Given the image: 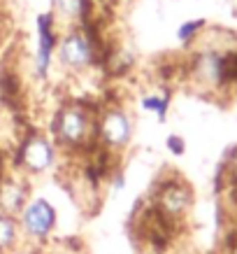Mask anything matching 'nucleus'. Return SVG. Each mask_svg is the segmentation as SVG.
I'll return each mask as SVG.
<instances>
[{
	"label": "nucleus",
	"mask_w": 237,
	"mask_h": 254,
	"mask_svg": "<svg viewBox=\"0 0 237 254\" xmlns=\"http://www.w3.org/2000/svg\"><path fill=\"white\" fill-rule=\"evenodd\" d=\"M47 133L61 154L86 156L95 149V105L84 98L61 100L51 110Z\"/></svg>",
	"instance_id": "f257e3e1"
},
{
	"label": "nucleus",
	"mask_w": 237,
	"mask_h": 254,
	"mask_svg": "<svg viewBox=\"0 0 237 254\" xmlns=\"http://www.w3.org/2000/svg\"><path fill=\"white\" fill-rule=\"evenodd\" d=\"M105 59V49L91 23L61 28L56 47V70L70 79L93 75Z\"/></svg>",
	"instance_id": "f03ea898"
},
{
	"label": "nucleus",
	"mask_w": 237,
	"mask_h": 254,
	"mask_svg": "<svg viewBox=\"0 0 237 254\" xmlns=\"http://www.w3.org/2000/svg\"><path fill=\"white\" fill-rule=\"evenodd\" d=\"M61 26L49 9H42L33 19L31 45L26 52V68L35 84L47 86L56 72V47Z\"/></svg>",
	"instance_id": "7ed1b4c3"
},
{
	"label": "nucleus",
	"mask_w": 237,
	"mask_h": 254,
	"mask_svg": "<svg viewBox=\"0 0 237 254\" xmlns=\"http://www.w3.org/2000/svg\"><path fill=\"white\" fill-rule=\"evenodd\" d=\"M135 112L123 103L95 105V147L109 156L123 154L135 138Z\"/></svg>",
	"instance_id": "20e7f679"
},
{
	"label": "nucleus",
	"mask_w": 237,
	"mask_h": 254,
	"mask_svg": "<svg viewBox=\"0 0 237 254\" xmlns=\"http://www.w3.org/2000/svg\"><path fill=\"white\" fill-rule=\"evenodd\" d=\"M61 149L56 147L49 133L40 131V128H31L16 142L12 163H14V170H19L21 175L31 180V177H40L56 170L61 163Z\"/></svg>",
	"instance_id": "39448f33"
},
{
	"label": "nucleus",
	"mask_w": 237,
	"mask_h": 254,
	"mask_svg": "<svg viewBox=\"0 0 237 254\" xmlns=\"http://www.w3.org/2000/svg\"><path fill=\"white\" fill-rule=\"evenodd\" d=\"M151 205L161 215L168 217L170 222L182 224L186 222V217L191 215L193 205H195V191L182 175L172 173L156 182L151 191Z\"/></svg>",
	"instance_id": "423d86ee"
},
{
	"label": "nucleus",
	"mask_w": 237,
	"mask_h": 254,
	"mask_svg": "<svg viewBox=\"0 0 237 254\" xmlns=\"http://www.w3.org/2000/svg\"><path fill=\"white\" fill-rule=\"evenodd\" d=\"M19 229H21L23 245H35L45 247L56 231V222H58V212L56 205L45 196H31L28 203L21 208L16 215Z\"/></svg>",
	"instance_id": "0eeeda50"
},
{
	"label": "nucleus",
	"mask_w": 237,
	"mask_h": 254,
	"mask_svg": "<svg viewBox=\"0 0 237 254\" xmlns=\"http://www.w3.org/2000/svg\"><path fill=\"white\" fill-rule=\"evenodd\" d=\"M31 196H33L31 182L19 170L0 175V212H7V215L16 217Z\"/></svg>",
	"instance_id": "6e6552de"
},
{
	"label": "nucleus",
	"mask_w": 237,
	"mask_h": 254,
	"mask_svg": "<svg viewBox=\"0 0 237 254\" xmlns=\"http://www.w3.org/2000/svg\"><path fill=\"white\" fill-rule=\"evenodd\" d=\"M135 105L142 115L151 117L156 119L158 124H165L168 122V115L172 110V89L168 84H153V86H146L142 91L138 93L135 98Z\"/></svg>",
	"instance_id": "1a4fd4ad"
},
{
	"label": "nucleus",
	"mask_w": 237,
	"mask_h": 254,
	"mask_svg": "<svg viewBox=\"0 0 237 254\" xmlns=\"http://www.w3.org/2000/svg\"><path fill=\"white\" fill-rule=\"evenodd\" d=\"M95 0H49V12L56 16L61 28L91 23Z\"/></svg>",
	"instance_id": "9d476101"
},
{
	"label": "nucleus",
	"mask_w": 237,
	"mask_h": 254,
	"mask_svg": "<svg viewBox=\"0 0 237 254\" xmlns=\"http://www.w3.org/2000/svg\"><path fill=\"white\" fill-rule=\"evenodd\" d=\"M207 26H209V23H207V19H200V16L184 19V21L177 23V28H175V42L182 47V49L191 52L193 47L202 40V35H205V31H207Z\"/></svg>",
	"instance_id": "9b49d317"
},
{
	"label": "nucleus",
	"mask_w": 237,
	"mask_h": 254,
	"mask_svg": "<svg viewBox=\"0 0 237 254\" xmlns=\"http://www.w3.org/2000/svg\"><path fill=\"white\" fill-rule=\"evenodd\" d=\"M23 245L21 229L14 215L0 212V254H12Z\"/></svg>",
	"instance_id": "f8f14e48"
},
{
	"label": "nucleus",
	"mask_w": 237,
	"mask_h": 254,
	"mask_svg": "<svg viewBox=\"0 0 237 254\" xmlns=\"http://www.w3.org/2000/svg\"><path fill=\"white\" fill-rule=\"evenodd\" d=\"M165 149L175 156H184L186 154V140L179 133H170L168 138H165Z\"/></svg>",
	"instance_id": "ddd939ff"
},
{
	"label": "nucleus",
	"mask_w": 237,
	"mask_h": 254,
	"mask_svg": "<svg viewBox=\"0 0 237 254\" xmlns=\"http://www.w3.org/2000/svg\"><path fill=\"white\" fill-rule=\"evenodd\" d=\"M12 254H47L45 247H35V245H21L19 250H14Z\"/></svg>",
	"instance_id": "4468645a"
},
{
	"label": "nucleus",
	"mask_w": 237,
	"mask_h": 254,
	"mask_svg": "<svg viewBox=\"0 0 237 254\" xmlns=\"http://www.w3.org/2000/svg\"><path fill=\"white\" fill-rule=\"evenodd\" d=\"M54 254H84V252H79V250H70V247H65V250H58V252Z\"/></svg>",
	"instance_id": "2eb2a0df"
},
{
	"label": "nucleus",
	"mask_w": 237,
	"mask_h": 254,
	"mask_svg": "<svg viewBox=\"0 0 237 254\" xmlns=\"http://www.w3.org/2000/svg\"><path fill=\"white\" fill-rule=\"evenodd\" d=\"M233 254H237V250H235V252H233Z\"/></svg>",
	"instance_id": "dca6fc26"
}]
</instances>
